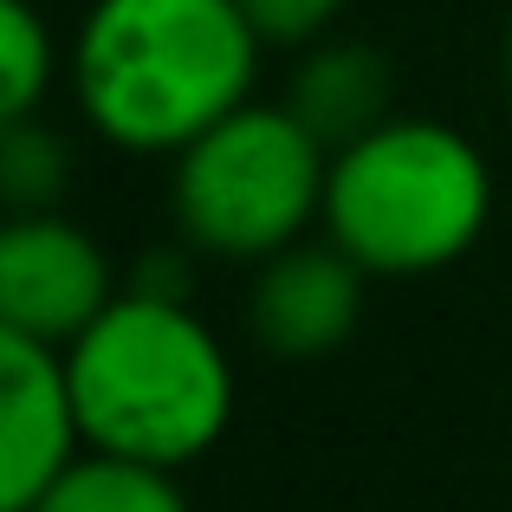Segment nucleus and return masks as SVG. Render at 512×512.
Here are the masks:
<instances>
[{
  "instance_id": "obj_3",
  "label": "nucleus",
  "mask_w": 512,
  "mask_h": 512,
  "mask_svg": "<svg viewBox=\"0 0 512 512\" xmlns=\"http://www.w3.org/2000/svg\"><path fill=\"white\" fill-rule=\"evenodd\" d=\"M493 214L487 156L435 117H383L331 150L325 234L363 273H435L454 266Z\"/></svg>"
},
{
  "instance_id": "obj_9",
  "label": "nucleus",
  "mask_w": 512,
  "mask_h": 512,
  "mask_svg": "<svg viewBox=\"0 0 512 512\" xmlns=\"http://www.w3.org/2000/svg\"><path fill=\"white\" fill-rule=\"evenodd\" d=\"M20 512H188V500L175 487V467L91 448Z\"/></svg>"
},
{
  "instance_id": "obj_13",
  "label": "nucleus",
  "mask_w": 512,
  "mask_h": 512,
  "mask_svg": "<svg viewBox=\"0 0 512 512\" xmlns=\"http://www.w3.org/2000/svg\"><path fill=\"white\" fill-rule=\"evenodd\" d=\"M137 292H163V299H188V266L175 260V253H156V260H143V273H137Z\"/></svg>"
},
{
  "instance_id": "obj_10",
  "label": "nucleus",
  "mask_w": 512,
  "mask_h": 512,
  "mask_svg": "<svg viewBox=\"0 0 512 512\" xmlns=\"http://www.w3.org/2000/svg\"><path fill=\"white\" fill-rule=\"evenodd\" d=\"M65 182H72V156L33 117H7V137H0V188H7L13 214H46L59 208Z\"/></svg>"
},
{
  "instance_id": "obj_5",
  "label": "nucleus",
  "mask_w": 512,
  "mask_h": 512,
  "mask_svg": "<svg viewBox=\"0 0 512 512\" xmlns=\"http://www.w3.org/2000/svg\"><path fill=\"white\" fill-rule=\"evenodd\" d=\"M111 260L59 208L13 214L0 234V331L39 344H72L111 305Z\"/></svg>"
},
{
  "instance_id": "obj_6",
  "label": "nucleus",
  "mask_w": 512,
  "mask_h": 512,
  "mask_svg": "<svg viewBox=\"0 0 512 512\" xmlns=\"http://www.w3.org/2000/svg\"><path fill=\"white\" fill-rule=\"evenodd\" d=\"M78 396L65 376V350L0 331V506H33L78 461Z\"/></svg>"
},
{
  "instance_id": "obj_14",
  "label": "nucleus",
  "mask_w": 512,
  "mask_h": 512,
  "mask_svg": "<svg viewBox=\"0 0 512 512\" xmlns=\"http://www.w3.org/2000/svg\"><path fill=\"white\" fill-rule=\"evenodd\" d=\"M506 78H512V39H506Z\"/></svg>"
},
{
  "instance_id": "obj_12",
  "label": "nucleus",
  "mask_w": 512,
  "mask_h": 512,
  "mask_svg": "<svg viewBox=\"0 0 512 512\" xmlns=\"http://www.w3.org/2000/svg\"><path fill=\"white\" fill-rule=\"evenodd\" d=\"M344 0H240V13L253 20V33L273 39V46H305L338 20Z\"/></svg>"
},
{
  "instance_id": "obj_1",
  "label": "nucleus",
  "mask_w": 512,
  "mask_h": 512,
  "mask_svg": "<svg viewBox=\"0 0 512 512\" xmlns=\"http://www.w3.org/2000/svg\"><path fill=\"white\" fill-rule=\"evenodd\" d=\"M260 33L240 0H91L72 39L85 124L130 156H175L247 104Z\"/></svg>"
},
{
  "instance_id": "obj_7",
  "label": "nucleus",
  "mask_w": 512,
  "mask_h": 512,
  "mask_svg": "<svg viewBox=\"0 0 512 512\" xmlns=\"http://www.w3.org/2000/svg\"><path fill=\"white\" fill-rule=\"evenodd\" d=\"M363 318V266L338 240H292L266 253L247 299V331L279 363L331 357Z\"/></svg>"
},
{
  "instance_id": "obj_8",
  "label": "nucleus",
  "mask_w": 512,
  "mask_h": 512,
  "mask_svg": "<svg viewBox=\"0 0 512 512\" xmlns=\"http://www.w3.org/2000/svg\"><path fill=\"white\" fill-rule=\"evenodd\" d=\"M286 104L299 111V124L312 130L325 150H344L363 130H376L389 117V65L376 46L363 39H338V46H318L312 59L292 72Z\"/></svg>"
},
{
  "instance_id": "obj_4",
  "label": "nucleus",
  "mask_w": 512,
  "mask_h": 512,
  "mask_svg": "<svg viewBox=\"0 0 512 512\" xmlns=\"http://www.w3.org/2000/svg\"><path fill=\"white\" fill-rule=\"evenodd\" d=\"M331 150L292 104H234L188 150H175V227L195 253L253 260L305 240L325 221Z\"/></svg>"
},
{
  "instance_id": "obj_11",
  "label": "nucleus",
  "mask_w": 512,
  "mask_h": 512,
  "mask_svg": "<svg viewBox=\"0 0 512 512\" xmlns=\"http://www.w3.org/2000/svg\"><path fill=\"white\" fill-rule=\"evenodd\" d=\"M0 117H33L52 85V33L26 0H0Z\"/></svg>"
},
{
  "instance_id": "obj_2",
  "label": "nucleus",
  "mask_w": 512,
  "mask_h": 512,
  "mask_svg": "<svg viewBox=\"0 0 512 512\" xmlns=\"http://www.w3.org/2000/svg\"><path fill=\"white\" fill-rule=\"evenodd\" d=\"M65 376L78 396L85 448L188 467L234 422V363L188 299L117 292L72 344Z\"/></svg>"
}]
</instances>
